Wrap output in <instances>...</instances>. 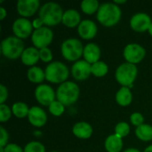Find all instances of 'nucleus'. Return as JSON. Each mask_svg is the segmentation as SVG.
I'll return each instance as SVG.
<instances>
[{
	"mask_svg": "<svg viewBox=\"0 0 152 152\" xmlns=\"http://www.w3.org/2000/svg\"><path fill=\"white\" fill-rule=\"evenodd\" d=\"M12 115V110L5 104H0V121L2 123L6 122Z\"/></svg>",
	"mask_w": 152,
	"mask_h": 152,
	"instance_id": "obj_31",
	"label": "nucleus"
},
{
	"mask_svg": "<svg viewBox=\"0 0 152 152\" xmlns=\"http://www.w3.org/2000/svg\"><path fill=\"white\" fill-rule=\"evenodd\" d=\"M28 78L32 83H42L45 79V73L39 67H32L28 70Z\"/></svg>",
	"mask_w": 152,
	"mask_h": 152,
	"instance_id": "obj_23",
	"label": "nucleus"
},
{
	"mask_svg": "<svg viewBox=\"0 0 152 152\" xmlns=\"http://www.w3.org/2000/svg\"><path fill=\"white\" fill-rule=\"evenodd\" d=\"M4 152H24L22 151V149L16 145V144H13V143H10V144H7L5 147H4Z\"/></svg>",
	"mask_w": 152,
	"mask_h": 152,
	"instance_id": "obj_36",
	"label": "nucleus"
},
{
	"mask_svg": "<svg viewBox=\"0 0 152 152\" xmlns=\"http://www.w3.org/2000/svg\"><path fill=\"white\" fill-rule=\"evenodd\" d=\"M137 67L135 64H132L129 62H126L121 64L116 70V79L117 81L126 86V87H131L133 86V83L134 82L136 77H137Z\"/></svg>",
	"mask_w": 152,
	"mask_h": 152,
	"instance_id": "obj_6",
	"label": "nucleus"
},
{
	"mask_svg": "<svg viewBox=\"0 0 152 152\" xmlns=\"http://www.w3.org/2000/svg\"><path fill=\"white\" fill-rule=\"evenodd\" d=\"M108 70H109L108 65L104 61H99L92 64L91 71H92V74L94 75L95 77H104L108 73Z\"/></svg>",
	"mask_w": 152,
	"mask_h": 152,
	"instance_id": "obj_27",
	"label": "nucleus"
},
{
	"mask_svg": "<svg viewBox=\"0 0 152 152\" xmlns=\"http://www.w3.org/2000/svg\"><path fill=\"white\" fill-rule=\"evenodd\" d=\"M123 148L122 138L116 134H111L105 140V149L108 152H120Z\"/></svg>",
	"mask_w": 152,
	"mask_h": 152,
	"instance_id": "obj_21",
	"label": "nucleus"
},
{
	"mask_svg": "<svg viewBox=\"0 0 152 152\" xmlns=\"http://www.w3.org/2000/svg\"><path fill=\"white\" fill-rule=\"evenodd\" d=\"M78 86L71 81H66L59 86L56 93L57 100L64 106H69L75 103L79 97Z\"/></svg>",
	"mask_w": 152,
	"mask_h": 152,
	"instance_id": "obj_3",
	"label": "nucleus"
},
{
	"mask_svg": "<svg viewBox=\"0 0 152 152\" xmlns=\"http://www.w3.org/2000/svg\"><path fill=\"white\" fill-rule=\"evenodd\" d=\"M136 136L144 142H149L152 140V126L150 125L143 124L135 129Z\"/></svg>",
	"mask_w": 152,
	"mask_h": 152,
	"instance_id": "obj_24",
	"label": "nucleus"
},
{
	"mask_svg": "<svg viewBox=\"0 0 152 152\" xmlns=\"http://www.w3.org/2000/svg\"><path fill=\"white\" fill-rule=\"evenodd\" d=\"M100 6L97 0H84L81 3V9L86 14H93L98 12Z\"/></svg>",
	"mask_w": 152,
	"mask_h": 152,
	"instance_id": "obj_26",
	"label": "nucleus"
},
{
	"mask_svg": "<svg viewBox=\"0 0 152 152\" xmlns=\"http://www.w3.org/2000/svg\"><path fill=\"white\" fill-rule=\"evenodd\" d=\"M149 32H150V34L152 36V23L151 25L150 26V28H149Z\"/></svg>",
	"mask_w": 152,
	"mask_h": 152,
	"instance_id": "obj_42",
	"label": "nucleus"
},
{
	"mask_svg": "<svg viewBox=\"0 0 152 152\" xmlns=\"http://www.w3.org/2000/svg\"><path fill=\"white\" fill-rule=\"evenodd\" d=\"M6 14H7L6 10L4 7H0V19L1 20H4L5 18Z\"/></svg>",
	"mask_w": 152,
	"mask_h": 152,
	"instance_id": "obj_38",
	"label": "nucleus"
},
{
	"mask_svg": "<svg viewBox=\"0 0 152 152\" xmlns=\"http://www.w3.org/2000/svg\"><path fill=\"white\" fill-rule=\"evenodd\" d=\"M124 152H141L139 150H137V149H134V148H131V149H127V150H126Z\"/></svg>",
	"mask_w": 152,
	"mask_h": 152,
	"instance_id": "obj_39",
	"label": "nucleus"
},
{
	"mask_svg": "<svg viewBox=\"0 0 152 152\" xmlns=\"http://www.w3.org/2000/svg\"><path fill=\"white\" fill-rule=\"evenodd\" d=\"M39 59H40L39 51L36 47H28L23 51L21 54V61L23 64L27 66L35 65Z\"/></svg>",
	"mask_w": 152,
	"mask_h": 152,
	"instance_id": "obj_18",
	"label": "nucleus"
},
{
	"mask_svg": "<svg viewBox=\"0 0 152 152\" xmlns=\"http://www.w3.org/2000/svg\"><path fill=\"white\" fill-rule=\"evenodd\" d=\"M45 79L51 83H64L69 77L68 67L61 61L51 62L45 70Z\"/></svg>",
	"mask_w": 152,
	"mask_h": 152,
	"instance_id": "obj_5",
	"label": "nucleus"
},
{
	"mask_svg": "<svg viewBox=\"0 0 152 152\" xmlns=\"http://www.w3.org/2000/svg\"><path fill=\"white\" fill-rule=\"evenodd\" d=\"M44 24V22H43V20L38 17V18H37V19H35L34 20H33V22H32V25H33V28H35L36 29H38V28H42V25Z\"/></svg>",
	"mask_w": 152,
	"mask_h": 152,
	"instance_id": "obj_37",
	"label": "nucleus"
},
{
	"mask_svg": "<svg viewBox=\"0 0 152 152\" xmlns=\"http://www.w3.org/2000/svg\"><path fill=\"white\" fill-rule=\"evenodd\" d=\"M53 33L51 28L47 27H42L38 29H35L31 36V41L36 48L43 49L47 47L53 41Z\"/></svg>",
	"mask_w": 152,
	"mask_h": 152,
	"instance_id": "obj_8",
	"label": "nucleus"
},
{
	"mask_svg": "<svg viewBox=\"0 0 152 152\" xmlns=\"http://www.w3.org/2000/svg\"><path fill=\"white\" fill-rule=\"evenodd\" d=\"M0 133H1V140H0V147L4 148L7 145V141H8V133L7 131L3 127L0 126Z\"/></svg>",
	"mask_w": 152,
	"mask_h": 152,
	"instance_id": "obj_34",
	"label": "nucleus"
},
{
	"mask_svg": "<svg viewBox=\"0 0 152 152\" xmlns=\"http://www.w3.org/2000/svg\"><path fill=\"white\" fill-rule=\"evenodd\" d=\"M38 0H19L17 3V11L23 17H29L35 14L39 7Z\"/></svg>",
	"mask_w": 152,
	"mask_h": 152,
	"instance_id": "obj_14",
	"label": "nucleus"
},
{
	"mask_svg": "<svg viewBox=\"0 0 152 152\" xmlns=\"http://www.w3.org/2000/svg\"><path fill=\"white\" fill-rule=\"evenodd\" d=\"M64 105L59 102V101H54L53 102H52L49 105V111L52 115L55 116V117H60L63 114L64 112Z\"/></svg>",
	"mask_w": 152,
	"mask_h": 152,
	"instance_id": "obj_28",
	"label": "nucleus"
},
{
	"mask_svg": "<svg viewBox=\"0 0 152 152\" xmlns=\"http://www.w3.org/2000/svg\"><path fill=\"white\" fill-rule=\"evenodd\" d=\"M145 49L138 44H129L124 49V57L127 62L132 64L139 63L145 57Z\"/></svg>",
	"mask_w": 152,
	"mask_h": 152,
	"instance_id": "obj_9",
	"label": "nucleus"
},
{
	"mask_svg": "<svg viewBox=\"0 0 152 152\" xmlns=\"http://www.w3.org/2000/svg\"><path fill=\"white\" fill-rule=\"evenodd\" d=\"M35 96L37 102L44 106H49L55 100V93L48 85H40L35 90Z\"/></svg>",
	"mask_w": 152,
	"mask_h": 152,
	"instance_id": "obj_10",
	"label": "nucleus"
},
{
	"mask_svg": "<svg viewBox=\"0 0 152 152\" xmlns=\"http://www.w3.org/2000/svg\"><path fill=\"white\" fill-rule=\"evenodd\" d=\"M130 120L132 122V124L134 126H136L137 127L143 125V121H144V118L142 117V115L139 112H134L131 115L130 117Z\"/></svg>",
	"mask_w": 152,
	"mask_h": 152,
	"instance_id": "obj_33",
	"label": "nucleus"
},
{
	"mask_svg": "<svg viewBox=\"0 0 152 152\" xmlns=\"http://www.w3.org/2000/svg\"><path fill=\"white\" fill-rule=\"evenodd\" d=\"M75 136L80 139H88L93 134V128L91 125L86 122H78L75 124L72 129Z\"/></svg>",
	"mask_w": 152,
	"mask_h": 152,
	"instance_id": "obj_19",
	"label": "nucleus"
},
{
	"mask_svg": "<svg viewBox=\"0 0 152 152\" xmlns=\"http://www.w3.org/2000/svg\"><path fill=\"white\" fill-rule=\"evenodd\" d=\"M39 55H40V59L44 62H49L53 59V53H52L51 50L47 47L40 49L39 50Z\"/></svg>",
	"mask_w": 152,
	"mask_h": 152,
	"instance_id": "obj_32",
	"label": "nucleus"
},
{
	"mask_svg": "<svg viewBox=\"0 0 152 152\" xmlns=\"http://www.w3.org/2000/svg\"><path fill=\"white\" fill-rule=\"evenodd\" d=\"M0 152H4V148L0 147Z\"/></svg>",
	"mask_w": 152,
	"mask_h": 152,
	"instance_id": "obj_43",
	"label": "nucleus"
},
{
	"mask_svg": "<svg viewBox=\"0 0 152 152\" xmlns=\"http://www.w3.org/2000/svg\"><path fill=\"white\" fill-rule=\"evenodd\" d=\"M61 50L62 56L69 61H77L84 53L83 45L77 38H69L65 40L61 44Z\"/></svg>",
	"mask_w": 152,
	"mask_h": 152,
	"instance_id": "obj_7",
	"label": "nucleus"
},
{
	"mask_svg": "<svg viewBox=\"0 0 152 152\" xmlns=\"http://www.w3.org/2000/svg\"><path fill=\"white\" fill-rule=\"evenodd\" d=\"M144 152H152V145H150L149 147H147Z\"/></svg>",
	"mask_w": 152,
	"mask_h": 152,
	"instance_id": "obj_40",
	"label": "nucleus"
},
{
	"mask_svg": "<svg viewBox=\"0 0 152 152\" xmlns=\"http://www.w3.org/2000/svg\"><path fill=\"white\" fill-rule=\"evenodd\" d=\"M12 112L17 118H25L28 115L29 109L28 105L24 102H16L12 107Z\"/></svg>",
	"mask_w": 152,
	"mask_h": 152,
	"instance_id": "obj_25",
	"label": "nucleus"
},
{
	"mask_svg": "<svg viewBox=\"0 0 152 152\" xmlns=\"http://www.w3.org/2000/svg\"><path fill=\"white\" fill-rule=\"evenodd\" d=\"M83 56L85 58V61H86L90 64H94L99 61V59L101 57V49L97 45L94 43L87 44L84 47Z\"/></svg>",
	"mask_w": 152,
	"mask_h": 152,
	"instance_id": "obj_17",
	"label": "nucleus"
},
{
	"mask_svg": "<svg viewBox=\"0 0 152 152\" xmlns=\"http://www.w3.org/2000/svg\"><path fill=\"white\" fill-rule=\"evenodd\" d=\"M123 3H126L125 0L123 1H114V4H123Z\"/></svg>",
	"mask_w": 152,
	"mask_h": 152,
	"instance_id": "obj_41",
	"label": "nucleus"
},
{
	"mask_svg": "<svg viewBox=\"0 0 152 152\" xmlns=\"http://www.w3.org/2000/svg\"><path fill=\"white\" fill-rule=\"evenodd\" d=\"M24 152H45V146L38 142H30L24 148Z\"/></svg>",
	"mask_w": 152,
	"mask_h": 152,
	"instance_id": "obj_30",
	"label": "nucleus"
},
{
	"mask_svg": "<svg viewBox=\"0 0 152 152\" xmlns=\"http://www.w3.org/2000/svg\"><path fill=\"white\" fill-rule=\"evenodd\" d=\"M80 19L81 17L79 12L76 10L70 9L64 12L61 22L69 28H75L80 24Z\"/></svg>",
	"mask_w": 152,
	"mask_h": 152,
	"instance_id": "obj_20",
	"label": "nucleus"
},
{
	"mask_svg": "<svg viewBox=\"0 0 152 152\" xmlns=\"http://www.w3.org/2000/svg\"><path fill=\"white\" fill-rule=\"evenodd\" d=\"M130 132V126L126 122H120L116 126L115 128V134L118 135L120 138H123L126 135H128Z\"/></svg>",
	"mask_w": 152,
	"mask_h": 152,
	"instance_id": "obj_29",
	"label": "nucleus"
},
{
	"mask_svg": "<svg viewBox=\"0 0 152 152\" xmlns=\"http://www.w3.org/2000/svg\"><path fill=\"white\" fill-rule=\"evenodd\" d=\"M151 23V17L144 12H138L134 14L130 20L131 28L137 32H144L149 30Z\"/></svg>",
	"mask_w": 152,
	"mask_h": 152,
	"instance_id": "obj_12",
	"label": "nucleus"
},
{
	"mask_svg": "<svg viewBox=\"0 0 152 152\" xmlns=\"http://www.w3.org/2000/svg\"><path fill=\"white\" fill-rule=\"evenodd\" d=\"M32 23L25 18H19L12 24V31L14 35L20 39L27 38L30 36L32 33Z\"/></svg>",
	"mask_w": 152,
	"mask_h": 152,
	"instance_id": "obj_11",
	"label": "nucleus"
},
{
	"mask_svg": "<svg viewBox=\"0 0 152 152\" xmlns=\"http://www.w3.org/2000/svg\"><path fill=\"white\" fill-rule=\"evenodd\" d=\"M28 118L29 123L37 127L43 126L47 121V116L45 110L37 106H33L29 109Z\"/></svg>",
	"mask_w": 152,
	"mask_h": 152,
	"instance_id": "obj_15",
	"label": "nucleus"
},
{
	"mask_svg": "<svg viewBox=\"0 0 152 152\" xmlns=\"http://www.w3.org/2000/svg\"><path fill=\"white\" fill-rule=\"evenodd\" d=\"M132 99L133 96L129 87H126V86L121 87L116 94V101L120 106L129 105L132 102Z\"/></svg>",
	"mask_w": 152,
	"mask_h": 152,
	"instance_id": "obj_22",
	"label": "nucleus"
},
{
	"mask_svg": "<svg viewBox=\"0 0 152 152\" xmlns=\"http://www.w3.org/2000/svg\"><path fill=\"white\" fill-rule=\"evenodd\" d=\"M63 11L60 4L50 2L45 4L39 10V18L47 26H55L62 21Z\"/></svg>",
	"mask_w": 152,
	"mask_h": 152,
	"instance_id": "obj_2",
	"label": "nucleus"
},
{
	"mask_svg": "<svg viewBox=\"0 0 152 152\" xmlns=\"http://www.w3.org/2000/svg\"><path fill=\"white\" fill-rule=\"evenodd\" d=\"M7 96H8L7 88L4 85H1L0 86V104H4V102L7 99Z\"/></svg>",
	"mask_w": 152,
	"mask_h": 152,
	"instance_id": "obj_35",
	"label": "nucleus"
},
{
	"mask_svg": "<svg viewBox=\"0 0 152 152\" xmlns=\"http://www.w3.org/2000/svg\"><path fill=\"white\" fill-rule=\"evenodd\" d=\"M23 42L17 37H8L1 43V51L4 57L8 59H17L21 56L24 51Z\"/></svg>",
	"mask_w": 152,
	"mask_h": 152,
	"instance_id": "obj_4",
	"label": "nucleus"
},
{
	"mask_svg": "<svg viewBox=\"0 0 152 152\" xmlns=\"http://www.w3.org/2000/svg\"><path fill=\"white\" fill-rule=\"evenodd\" d=\"M77 32L84 39H92L97 34V26L91 20H85L78 25Z\"/></svg>",
	"mask_w": 152,
	"mask_h": 152,
	"instance_id": "obj_16",
	"label": "nucleus"
},
{
	"mask_svg": "<svg viewBox=\"0 0 152 152\" xmlns=\"http://www.w3.org/2000/svg\"><path fill=\"white\" fill-rule=\"evenodd\" d=\"M92 65L86 61H76L71 68V73L75 79L77 80H85L89 77L92 71Z\"/></svg>",
	"mask_w": 152,
	"mask_h": 152,
	"instance_id": "obj_13",
	"label": "nucleus"
},
{
	"mask_svg": "<svg viewBox=\"0 0 152 152\" xmlns=\"http://www.w3.org/2000/svg\"><path fill=\"white\" fill-rule=\"evenodd\" d=\"M121 18V10L114 3H105L100 5L97 12L98 21L105 27L116 25Z\"/></svg>",
	"mask_w": 152,
	"mask_h": 152,
	"instance_id": "obj_1",
	"label": "nucleus"
},
{
	"mask_svg": "<svg viewBox=\"0 0 152 152\" xmlns=\"http://www.w3.org/2000/svg\"><path fill=\"white\" fill-rule=\"evenodd\" d=\"M53 152H56V151H53Z\"/></svg>",
	"mask_w": 152,
	"mask_h": 152,
	"instance_id": "obj_44",
	"label": "nucleus"
}]
</instances>
